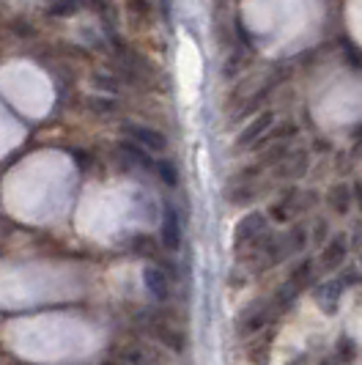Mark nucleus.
I'll return each mask as SVG.
<instances>
[{
    "label": "nucleus",
    "mask_w": 362,
    "mask_h": 365,
    "mask_svg": "<svg viewBox=\"0 0 362 365\" xmlns=\"http://www.w3.org/2000/svg\"><path fill=\"white\" fill-rule=\"evenodd\" d=\"M118 148H121V154L127 157L129 163L140 165L143 170H154V160H151V151H145L143 146H138L135 140H121V143H118Z\"/></svg>",
    "instance_id": "obj_12"
},
{
    "label": "nucleus",
    "mask_w": 362,
    "mask_h": 365,
    "mask_svg": "<svg viewBox=\"0 0 362 365\" xmlns=\"http://www.w3.org/2000/svg\"><path fill=\"white\" fill-rule=\"evenodd\" d=\"M261 148H264V151H261V157H258V163H255V165H261V168H267V165H280L291 154L289 143H283V140H274L272 146H261Z\"/></svg>",
    "instance_id": "obj_14"
},
{
    "label": "nucleus",
    "mask_w": 362,
    "mask_h": 365,
    "mask_svg": "<svg viewBox=\"0 0 362 365\" xmlns=\"http://www.w3.org/2000/svg\"><path fill=\"white\" fill-rule=\"evenodd\" d=\"M143 286L154 302H167L170 299V277L162 267H145Z\"/></svg>",
    "instance_id": "obj_5"
},
{
    "label": "nucleus",
    "mask_w": 362,
    "mask_h": 365,
    "mask_svg": "<svg viewBox=\"0 0 362 365\" xmlns=\"http://www.w3.org/2000/svg\"><path fill=\"white\" fill-rule=\"evenodd\" d=\"M154 335H157L160 344H165V346L173 349V351H184L187 349V335L179 327H173V324H157Z\"/></svg>",
    "instance_id": "obj_11"
},
{
    "label": "nucleus",
    "mask_w": 362,
    "mask_h": 365,
    "mask_svg": "<svg viewBox=\"0 0 362 365\" xmlns=\"http://www.w3.org/2000/svg\"><path fill=\"white\" fill-rule=\"evenodd\" d=\"M154 173L160 176V182L165 187H176L179 184V170H176V165L170 163V160H157L154 163Z\"/></svg>",
    "instance_id": "obj_20"
},
{
    "label": "nucleus",
    "mask_w": 362,
    "mask_h": 365,
    "mask_svg": "<svg viewBox=\"0 0 362 365\" xmlns=\"http://www.w3.org/2000/svg\"><path fill=\"white\" fill-rule=\"evenodd\" d=\"M80 3L83 0H50V14L53 17H74L80 11Z\"/></svg>",
    "instance_id": "obj_22"
},
{
    "label": "nucleus",
    "mask_w": 362,
    "mask_h": 365,
    "mask_svg": "<svg viewBox=\"0 0 362 365\" xmlns=\"http://www.w3.org/2000/svg\"><path fill=\"white\" fill-rule=\"evenodd\" d=\"M121 132H124V138H127V140H135V143H138V146H143L145 151H157V154H160V151L167 148V138H165V132L148 127V124H124Z\"/></svg>",
    "instance_id": "obj_2"
},
{
    "label": "nucleus",
    "mask_w": 362,
    "mask_h": 365,
    "mask_svg": "<svg viewBox=\"0 0 362 365\" xmlns=\"http://www.w3.org/2000/svg\"><path fill=\"white\" fill-rule=\"evenodd\" d=\"M274 113L272 110H264V113H258L253 121L247 124V127L242 129V135L236 138V146L239 148H253V146H261V140L269 135V129L274 127Z\"/></svg>",
    "instance_id": "obj_3"
},
{
    "label": "nucleus",
    "mask_w": 362,
    "mask_h": 365,
    "mask_svg": "<svg viewBox=\"0 0 362 365\" xmlns=\"http://www.w3.org/2000/svg\"><path fill=\"white\" fill-rule=\"evenodd\" d=\"M351 192H354V203L360 206V212H362V184H354V187H351Z\"/></svg>",
    "instance_id": "obj_29"
},
{
    "label": "nucleus",
    "mask_w": 362,
    "mask_h": 365,
    "mask_svg": "<svg viewBox=\"0 0 362 365\" xmlns=\"http://www.w3.org/2000/svg\"><path fill=\"white\" fill-rule=\"evenodd\" d=\"M313 272H316L313 261H310V258H305V261H299V264H296V269L289 274V283H294V286L302 292V289L308 286L310 280H313Z\"/></svg>",
    "instance_id": "obj_18"
},
{
    "label": "nucleus",
    "mask_w": 362,
    "mask_h": 365,
    "mask_svg": "<svg viewBox=\"0 0 362 365\" xmlns=\"http://www.w3.org/2000/svg\"><path fill=\"white\" fill-rule=\"evenodd\" d=\"M124 360L129 365H143V354L138 349H124Z\"/></svg>",
    "instance_id": "obj_27"
},
{
    "label": "nucleus",
    "mask_w": 362,
    "mask_h": 365,
    "mask_svg": "<svg viewBox=\"0 0 362 365\" xmlns=\"http://www.w3.org/2000/svg\"><path fill=\"white\" fill-rule=\"evenodd\" d=\"M160 239H162V245L170 250V253L179 250L181 239H184V225H181L179 212H176V206H170V203H165L162 206V228H160Z\"/></svg>",
    "instance_id": "obj_4"
},
{
    "label": "nucleus",
    "mask_w": 362,
    "mask_h": 365,
    "mask_svg": "<svg viewBox=\"0 0 362 365\" xmlns=\"http://www.w3.org/2000/svg\"><path fill=\"white\" fill-rule=\"evenodd\" d=\"M129 250H132L135 256L154 258L157 256V242H154L151 234H135V237L129 239Z\"/></svg>",
    "instance_id": "obj_16"
},
{
    "label": "nucleus",
    "mask_w": 362,
    "mask_h": 365,
    "mask_svg": "<svg viewBox=\"0 0 362 365\" xmlns=\"http://www.w3.org/2000/svg\"><path fill=\"white\" fill-rule=\"evenodd\" d=\"M360 267H362V256H360Z\"/></svg>",
    "instance_id": "obj_32"
},
{
    "label": "nucleus",
    "mask_w": 362,
    "mask_h": 365,
    "mask_svg": "<svg viewBox=\"0 0 362 365\" xmlns=\"http://www.w3.org/2000/svg\"><path fill=\"white\" fill-rule=\"evenodd\" d=\"M354 138H357V143L362 146V124H360L357 129H354Z\"/></svg>",
    "instance_id": "obj_30"
},
{
    "label": "nucleus",
    "mask_w": 362,
    "mask_h": 365,
    "mask_svg": "<svg viewBox=\"0 0 362 365\" xmlns=\"http://www.w3.org/2000/svg\"><path fill=\"white\" fill-rule=\"evenodd\" d=\"M86 108L96 115H110V113H115L118 105H115V99H108V96H90L86 99Z\"/></svg>",
    "instance_id": "obj_23"
},
{
    "label": "nucleus",
    "mask_w": 362,
    "mask_h": 365,
    "mask_svg": "<svg viewBox=\"0 0 362 365\" xmlns=\"http://www.w3.org/2000/svg\"><path fill=\"white\" fill-rule=\"evenodd\" d=\"M319 365H338V360H321Z\"/></svg>",
    "instance_id": "obj_31"
},
{
    "label": "nucleus",
    "mask_w": 362,
    "mask_h": 365,
    "mask_svg": "<svg viewBox=\"0 0 362 365\" xmlns=\"http://www.w3.org/2000/svg\"><path fill=\"white\" fill-rule=\"evenodd\" d=\"M343 283L338 280V277H332V280H324V283H319L316 286V302H319V308L326 313H335L338 311V305H341V297H343Z\"/></svg>",
    "instance_id": "obj_6"
},
{
    "label": "nucleus",
    "mask_w": 362,
    "mask_h": 365,
    "mask_svg": "<svg viewBox=\"0 0 362 365\" xmlns=\"http://www.w3.org/2000/svg\"><path fill=\"white\" fill-rule=\"evenodd\" d=\"M127 14L143 22L151 17V3L148 0H127Z\"/></svg>",
    "instance_id": "obj_25"
},
{
    "label": "nucleus",
    "mask_w": 362,
    "mask_h": 365,
    "mask_svg": "<svg viewBox=\"0 0 362 365\" xmlns=\"http://www.w3.org/2000/svg\"><path fill=\"white\" fill-rule=\"evenodd\" d=\"M269 357H272V338L269 335H267L264 341L253 344L250 351H247V360H250L253 365H269Z\"/></svg>",
    "instance_id": "obj_19"
},
{
    "label": "nucleus",
    "mask_w": 362,
    "mask_h": 365,
    "mask_svg": "<svg viewBox=\"0 0 362 365\" xmlns=\"http://www.w3.org/2000/svg\"><path fill=\"white\" fill-rule=\"evenodd\" d=\"M338 280H341V283H343V286H354V283H357V280H360V272H357V269H346V272L341 274V277H338Z\"/></svg>",
    "instance_id": "obj_28"
},
{
    "label": "nucleus",
    "mask_w": 362,
    "mask_h": 365,
    "mask_svg": "<svg viewBox=\"0 0 362 365\" xmlns=\"http://www.w3.org/2000/svg\"><path fill=\"white\" fill-rule=\"evenodd\" d=\"M93 86H96V88H102V91L105 93H113V96H115V93H118V88H121V86H118V80H115V77H110V74H93Z\"/></svg>",
    "instance_id": "obj_26"
},
{
    "label": "nucleus",
    "mask_w": 362,
    "mask_h": 365,
    "mask_svg": "<svg viewBox=\"0 0 362 365\" xmlns=\"http://www.w3.org/2000/svg\"><path fill=\"white\" fill-rule=\"evenodd\" d=\"M338 363H354L357 360V344L351 341V338H341L338 341V357H335Z\"/></svg>",
    "instance_id": "obj_24"
},
{
    "label": "nucleus",
    "mask_w": 362,
    "mask_h": 365,
    "mask_svg": "<svg viewBox=\"0 0 362 365\" xmlns=\"http://www.w3.org/2000/svg\"><path fill=\"white\" fill-rule=\"evenodd\" d=\"M255 184L250 182H239V187L236 184H231V190H228V201L234 203V206H247V203L255 201Z\"/></svg>",
    "instance_id": "obj_17"
},
{
    "label": "nucleus",
    "mask_w": 362,
    "mask_h": 365,
    "mask_svg": "<svg viewBox=\"0 0 362 365\" xmlns=\"http://www.w3.org/2000/svg\"><path fill=\"white\" fill-rule=\"evenodd\" d=\"M272 316H274V311H272L269 305H255V308H250V311L242 316L239 332L242 335H255V332H261V329L269 324Z\"/></svg>",
    "instance_id": "obj_9"
},
{
    "label": "nucleus",
    "mask_w": 362,
    "mask_h": 365,
    "mask_svg": "<svg viewBox=\"0 0 362 365\" xmlns=\"http://www.w3.org/2000/svg\"><path fill=\"white\" fill-rule=\"evenodd\" d=\"M308 151H291L289 157L283 160V163L277 165V179H302L305 173H308Z\"/></svg>",
    "instance_id": "obj_8"
},
{
    "label": "nucleus",
    "mask_w": 362,
    "mask_h": 365,
    "mask_svg": "<svg viewBox=\"0 0 362 365\" xmlns=\"http://www.w3.org/2000/svg\"><path fill=\"white\" fill-rule=\"evenodd\" d=\"M294 135H296V124H294V121H283V124H274V127L269 129V135H267L261 143H274V140L289 143Z\"/></svg>",
    "instance_id": "obj_21"
},
{
    "label": "nucleus",
    "mask_w": 362,
    "mask_h": 365,
    "mask_svg": "<svg viewBox=\"0 0 362 365\" xmlns=\"http://www.w3.org/2000/svg\"><path fill=\"white\" fill-rule=\"evenodd\" d=\"M346 256H348V242H346L343 234H335L324 245V250H321V267H324L326 272L329 269H338L346 261Z\"/></svg>",
    "instance_id": "obj_7"
},
{
    "label": "nucleus",
    "mask_w": 362,
    "mask_h": 365,
    "mask_svg": "<svg viewBox=\"0 0 362 365\" xmlns=\"http://www.w3.org/2000/svg\"><path fill=\"white\" fill-rule=\"evenodd\" d=\"M283 250H286V256H296V253H302L305 247H308V231L302 228V225H294L289 234H283Z\"/></svg>",
    "instance_id": "obj_13"
},
{
    "label": "nucleus",
    "mask_w": 362,
    "mask_h": 365,
    "mask_svg": "<svg viewBox=\"0 0 362 365\" xmlns=\"http://www.w3.org/2000/svg\"><path fill=\"white\" fill-rule=\"evenodd\" d=\"M296 195H299V192H296V187H289L283 198H277V201L272 203V209H269L272 217H274V220H289L291 212H294V201H296Z\"/></svg>",
    "instance_id": "obj_15"
},
{
    "label": "nucleus",
    "mask_w": 362,
    "mask_h": 365,
    "mask_svg": "<svg viewBox=\"0 0 362 365\" xmlns=\"http://www.w3.org/2000/svg\"><path fill=\"white\" fill-rule=\"evenodd\" d=\"M267 231V217L264 212H247L244 217L236 222L234 228V247L242 250V247H250L255 239Z\"/></svg>",
    "instance_id": "obj_1"
},
{
    "label": "nucleus",
    "mask_w": 362,
    "mask_h": 365,
    "mask_svg": "<svg viewBox=\"0 0 362 365\" xmlns=\"http://www.w3.org/2000/svg\"><path fill=\"white\" fill-rule=\"evenodd\" d=\"M351 203H354V192H351L348 184H335V187L326 192V206H329L335 215H341V217L348 215Z\"/></svg>",
    "instance_id": "obj_10"
}]
</instances>
